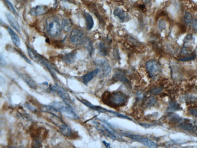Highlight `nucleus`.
Listing matches in <instances>:
<instances>
[{
    "instance_id": "393cba45",
    "label": "nucleus",
    "mask_w": 197,
    "mask_h": 148,
    "mask_svg": "<svg viewBox=\"0 0 197 148\" xmlns=\"http://www.w3.org/2000/svg\"><path fill=\"white\" fill-rule=\"evenodd\" d=\"M184 23L187 25H190L193 22L192 16L189 12L187 11L185 12L184 17Z\"/></svg>"
},
{
    "instance_id": "2eb2a0df",
    "label": "nucleus",
    "mask_w": 197,
    "mask_h": 148,
    "mask_svg": "<svg viewBox=\"0 0 197 148\" xmlns=\"http://www.w3.org/2000/svg\"><path fill=\"white\" fill-rule=\"evenodd\" d=\"M76 57V51H74L69 54L64 55L62 57V60L66 63L71 64L74 62Z\"/></svg>"
},
{
    "instance_id": "7c9ffc66",
    "label": "nucleus",
    "mask_w": 197,
    "mask_h": 148,
    "mask_svg": "<svg viewBox=\"0 0 197 148\" xmlns=\"http://www.w3.org/2000/svg\"><path fill=\"white\" fill-rule=\"evenodd\" d=\"M195 58V56H191V57H184L181 59H179V61H190L194 60Z\"/></svg>"
},
{
    "instance_id": "4be33fe9",
    "label": "nucleus",
    "mask_w": 197,
    "mask_h": 148,
    "mask_svg": "<svg viewBox=\"0 0 197 148\" xmlns=\"http://www.w3.org/2000/svg\"><path fill=\"white\" fill-rule=\"evenodd\" d=\"M181 109L180 105L176 101H170L167 109V112H173Z\"/></svg>"
},
{
    "instance_id": "423d86ee",
    "label": "nucleus",
    "mask_w": 197,
    "mask_h": 148,
    "mask_svg": "<svg viewBox=\"0 0 197 148\" xmlns=\"http://www.w3.org/2000/svg\"><path fill=\"white\" fill-rule=\"evenodd\" d=\"M124 135H125L126 136L130 138L131 139H132L134 140L137 141L142 144H143L144 145L150 147H155L157 146V144L154 142L153 141L141 136V135H133V134H130V133H124Z\"/></svg>"
},
{
    "instance_id": "6ab92c4d",
    "label": "nucleus",
    "mask_w": 197,
    "mask_h": 148,
    "mask_svg": "<svg viewBox=\"0 0 197 148\" xmlns=\"http://www.w3.org/2000/svg\"><path fill=\"white\" fill-rule=\"evenodd\" d=\"M84 17H85V20L86 21L87 29V30L90 31L93 28V27L94 26V21H93V18H92V15L87 12L84 13Z\"/></svg>"
},
{
    "instance_id": "f704fd0d",
    "label": "nucleus",
    "mask_w": 197,
    "mask_h": 148,
    "mask_svg": "<svg viewBox=\"0 0 197 148\" xmlns=\"http://www.w3.org/2000/svg\"><path fill=\"white\" fill-rule=\"evenodd\" d=\"M6 61L4 58V57H3V55L1 54V66H4L6 65Z\"/></svg>"
},
{
    "instance_id": "f8f14e48",
    "label": "nucleus",
    "mask_w": 197,
    "mask_h": 148,
    "mask_svg": "<svg viewBox=\"0 0 197 148\" xmlns=\"http://www.w3.org/2000/svg\"><path fill=\"white\" fill-rule=\"evenodd\" d=\"M114 15L117 17L121 22H126L129 20V15L124 12L123 10L120 9V8H117L114 10Z\"/></svg>"
},
{
    "instance_id": "5701e85b",
    "label": "nucleus",
    "mask_w": 197,
    "mask_h": 148,
    "mask_svg": "<svg viewBox=\"0 0 197 148\" xmlns=\"http://www.w3.org/2000/svg\"><path fill=\"white\" fill-rule=\"evenodd\" d=\"M61 27L64 31L66 32L70 31L72 27L70 21L68 19H63L61 23Z\"/></svg>"
},
{
    "instance_id": "c85d7f7f",
    "label": "nucleus",
    "mask_w": 197,
    "mask_h": 148,
    "mask_svg": "<svg viewBox=\"0 0 197 148\" xmlns=\"http://www.w3.org/2000/svg\"><path fill=\"white\" fill-rule=\"evenodd\" d=\"M163 89L161 87H155V88H153V89H152L150 90V92L152 94H153L155 95H157V94H159L161 91H162Z\"/></svg>"
},
{
    "instance_id": "cd10ccee",
    "label": "nucleus",
    "mask_w": 197,
    "mask_h": 148,
    "mask_svg": "<svg viewBox=\"0 0 197 148\" xmlns=\"http://www.w3.org/2000/svg\"><path fill=\"white\" fill-rule=\"evenodd\" d=\"M158 27H159V29L161 30V31H163L164 29H166V23L163 20H160L158 23Z\"/></svg>"
},
{
    "instance_id": "1a4fd4ad",
    "label": "nucleus",
    "mask_w": 197,
    "mask_h": 148,
    "mask_svg": "<svg viewBox=\"0 0 197 148\" xmlns=\"http://www.w3.org/2000/svg\"><path fill=\"white\" fill-rule=\"evenodd\" d=\"M84 104H85L86 106H87V107H89V108L92 109H93V110H95L96 111H98V112H108V113H113L114 115H115L116 116L118 117H121V118H126V119H128V120H132V119L127 116H125V115H123L122 114H120V113H118L117 112H113V111H111V110H108L105 108H103V107H100V106H94L93 104H92L91 103H90L89 101H86V100H80Z\"/></svg>"
},
{
    "instance_id": "dca6fc26",
    "label": "nucleus",
    "mask_w": 197,
    "mask_h": 148,
    "mask_svg": "<svg viewBox=\"0 0 197 148\" xmlns=\"http://www.w3.org/2000/svg\"><path fill=\"white\" fill-rule=\"evenodd\" d=\"M6 18L8 20V21L11 26L16 30L18 32H20V27L18 23L15 19V18L10 14H6Z\"/></svg>"
},
{
    "instance_id": "4468645a",
    "label": "nucleus",
    "mask_w": 197,
    "mask_h": 148,
    "mask_svg": "<svg viewBox=\"0 0 197 148\" xmlns=\"http://www.w3.org/2000/svg\"><path fill=\"white\" fill-rule=\"evenodd\" d=\"M59 128L61 133L66 136H71L73 135V130L71 127L64 123L61 124Z\"/></svg>"
},
{
    "instance_id": "0eeeda50",
    "label": "nucleus",
    "mask_w": 197,
    "mask_h": 148,
    "mask_svg": "<svg viewBox=\"0 0 197 148\" xmlns=\"http://www.w3.org/2000/svg\"><path fill=\"white\" fill-rule=\"evenodd\" d=\"M84 34L82 31L78 29H74L71 32L69 40L72 44L75 45H79L84 42Z\"/></svg>"
},
{
    "instance_id": "bb28decb",
    "label": "nucleus",
    "mask_w": 197,
    "mask_h": 148,
    "mask_svg": "<svg viewBox=\"0 0 197 148\" xmlns=\"http://www.w3.org/2000/svg\"><path fill=\"white\" fill-rule=\"evenodd\" d=\"M3 1L5 2V4L7 5V6L9 8V9L14 13V14H17V12H16V11H15V8H14V7L13 6V5H12V3L9 2V1H8V0H3Z\"/></svg>"
},
{
    "instance_id": "f3484780",
    "label": "nucleus",
    "mask_w": 197,
    "mask_h": 148,
    "mask_svg": "<svg viewBox=\"0 0 197 148\" xmlns=\"http://www.w3.org/2000/svg\"><path fill=\"white\" fill-rule=\"evenodd\" d=\"M8 33L9 34V35L14 43V44L17 46L19 47L20 46V40L19 37L17 35V34L14 32V30H12L11 28L8 29Z\"/></svg>"
},
{
    "instance_id": "39448f33",
    "label": "nucleus",
    "mask_w": 197,
    "mask_h": 148,
    "mask_svg": "<svg viewBox=\"0 0 197 148\" xmlns=\"http://www.w3.org/2000/svg\"><path fill=\"white\" fill-rule=\"evenodd\" d=\"M95 64L98 66V69H99V72L101 71L102 77H106L110 74L111 66L106 60L98 59L95 61Z\"/></svg>"
},
{
    "instance_id": "f257e3e1",
    "label": "nucleus",
    "mask_w": 197,
    "mask_h": 148,
    "mask_svg": "<svg viewBox=\"0 0 197 148\" xmlns=\"http://www.w3.org/2000/svg\"><path fill=\"white\" fill-rule=\"evenodd\" d=\"M102 100L105 104L112 107H118L124 106L128 101V97L121 92H106L102 96Z\"/></svg>"
},
{
    "instance_id": "20e7f679",
    "label": "nucleus",
    "mask_w": 197,
    "mask_h": 148,
    "mask_svg": "<svg viewBox=\"0 0 197 148\" xmlns=\"http://www.w3.org/2000/svg\"><path fill=\"white\" fill-rule=\"evenodd\" d=\"M147 71L152 79H156L161 72V67L160 63L154 60L148 61L146 64Z\"/></svg>"
},
{
    "instance_id": "aec40b11",
    "label": "nucleus",
    "mask_w": 197,
    "mask_h": 148,
    "mask_svg": "<svg viewBox=\"0 0 197 148\" xmlns=\"http://www.w3.org/2000/svg\"><path fill=\"white\" fill-rule=\"evenodd\" d=\"M157 103V100L154 97H150L147 98L144 102L143 105L146 108H150L154 106Z\"/></svg>"
},
{
    "instance_id": "c756f323",
    "label": "nucleus",
    "mask_w": 197,
    "mask_h": 148,
    "mask_svg": "<svg viewBox=\"0 0 197 148\" xmlns=\"http://www.w3.org/2000/svg\"><path fill=\"white\" fill-rule=\"evenodd\" d=\"M25 106L26 107V108H27L28 109H29L30 110H31L32 112H35V111L37 110V109L34 106H33L32 104H29L28 103H26L25 104Z\"/></svg>"
},
{
    "instance_id": "a211bd4d",
    "label": "nucleus",
    "mask_w": 197,
    "mask_h": 148,
    "mask_svg": "<svg viewBox=\"0 0 197 148\" xmlns=\"http://www.w3.org/2000/svg\"><path fill=\"white\" fill-rule=\"evenodd\" d=\"M21 78L32 89H36L37 88V85L36 83L29 76L24 75V74H21L20 75Z\"/></svg>"
},
{
    "instance_id": "7ed1b4c3",
    "label": "nucleus",
    "mask_w": 197,
    "mask_h": 148,
    "mask_svg": "<svg viewBox=\"0 0 197 148\" xmlns=\"http://www.w3.org/2000/svg\"><path fill=\"white\" fill-rule=\"evenodd\" d=\"M46 31L52 37H58L61 31V26L59 21L55 18L48 20L46 24Z\"/></svg>"
},
{
    "instance_id": "72a5a7b5",
    "label": "nucleus",
    "mask_w": 197,
    "mask_h": 148,
    "mask_svg": "<svg viewBox=\"0 0 197 148\" xmlns=\"http://www.w3.org/2000/svg\"><path fill=\"white\" fill-rule=\"evenodd\" d=\"M192 26H193V29L197 32V20H193L192 22Z\"/></svg>"
},
{
    "instance_id": "473e14b6",
    "label": "nucleus",
    "mask_w": 197,
    "mask_h": 148,
    "mask_svg": "<svg viewBox=\"0 0 197 148\" xmlns=\"http://www.w3.org/2000/svg\"><path fill=\"white\" fill-rule=\"evenodd\" d=\"M144 98V95L141 92H138L137 95V99L138 101H141L142 100V99Z\"/></svg>"
},
{
    "instance_id": "9b49d317",
    "label": "nucleus",
    "mask_w": 197,
    "mask_h": 148,
    "mask_svg": "<svg viewBox=\"0 0 197 148\" xmlns=\"http://www.w3.org/2000/svg\"><path fill=\"white\" fill-rule=\"evenodd\" d=\"M47 11H48V8L46 6L41 5L32 8L30 10L29 13L32 16H40L46 14Z\"/></svg>"
},
{
    "instance_id": "c9c22d12",
    "label": "nucleus",
    "mask_w": 197,
    "mask_h": 148,
    "mask_svg": "<svg viewBox=\"0 0 197 148\" xmlns=\"http://www.w3.org/2000/svg\"><path fill=\"white\" fill-rule=\"evenodd\" d=\"M103 143L105 144V146H106L107 147H111V146H110L111 144H110L109 143H106V142L105 141H103Z\"/></svg>"
},
{
    "instance_id": "2f4dec72",
    "label": "nucleus",
    "mask_w": 197,
    "mask_h": 148,
    "mask_svg": "<svg viewBox=\"0 0 197 148\" xmlns=\"http://www.w3.org/2000/svg\"><path fill=\"white\" fill-rule=\"evenodd\" d=\"M189 112L191 115L197 117V109H190L189 110Z\"/></svg>"
},
{
    "instance_id": "ddd939ff",
    "label": "nucleus",
    "mask_w": 197,
    "mask_h": 148,
    "mask_svg": "<svg viewBox=\"0 0 197 148\" xmlns=\"http://www.w3.org/2000/svg\"><path fill=\"white\" fill-rule=\"evenodd\" d=\"M98 73H99V69H95L90 72H89L88 74H86L85 75H84L82 77V82L87 84L88 83H89L95 77H96Z\"/></svg>"
},
{
    "instance_id": "9d476101",
    "label": "nucleus",
    "mask_w": 197,
    "mask_h": 148,
    "mask_svg": "<svg viewBox=\"0 0 197 148\" xmlns=\"http://www.w3.org/2000/svg\"><path fill=\"white\" fill-rule=\"evenodd\" d=\"M178 124L179 126L184 130L197 132V123L194 121L190 120H186L184 121L183 118H181Z\"/></svg>"
},
{
    "instance_id": "f03ea898",
    "label": "nucleus",
    "mask_w": 197,
    "mask_h": 148,
    "mask_svg": "<svg viewBox=\"0 0 197 148\" xmlns=\"http://www.w3.org/2000/svg\"><path fill=\"white\" fill-rule=\"evenodd\" d=\"M50 105L53 106L59 112H61V113L66 116L67 118L72 119L79 118L78 115L74 112V110L70 107L71 106L67 104L66 103L55 101L51 103Z\"/></svg>"
},
{
    "instance_id": "412c9836",
    "label": "nucleus",
    "mask_w": 197,
    "mask_h": 148,
    "mask_svg": "<svg viewBox=\"0 0 197 148\" xmlns=\"http://www.w3.org/2000/svg\"><path fill=\"white\" fill-rule=\"evenodd\" d=\"M114 78H115L116 80V81H122V82L128 83V80L126 78L125 74L123 72H122L121 71H118L115 72Z\"/></svg>"
},
{
    "instance_id": "a878e982",
    "label": "nucleus",
    "mask_w": 197,
    "mask_h": 148,
    "mask_svg": "<svg viewBox=\"0 0 197 148\" xmlns=\"http://www.w3.org/2000/svg\"><path fill=\"white\" fill-rule=\"evenodd\" d=\"M183 98L184 101H186V103H193L197 101V97L190 94L186 95Z\"/></svg>"
},
{
    "instance_id": "6e6552de",
    "label": "nucleus",
    "mask_w": 197,
    "mask_h": 148,
    "mask_svg": "<svg viewBox=\"0 0 197 148\" xmlns=\"http://www.w3.org/2000/svg\"><path fill=\"white\" fill-rule=\"evenodd\" d=\"M50 89L52 92H55L63 100L64 103H67L70 106L72 105V100L70 98V96L64 89L59 86L52 85L50 86Z\"/></svg>"
},
{
    "instance_id": "b1692460",
    "label": "nucleus",
    "mask_w": 197,
    "mask_h": 148,
    "mask_svg": "<svg viewBox=\"0 0 197 148\" xmlns=\"http://www.w3.org/2000/svg\"><path fill=\"white\" fill-rule=\"evenodd\" d=\"M98 50H99V52L102 56H106L108 54V51L105 45L103 43H100L99 45H98Z\"/></svg>"
}]
</instances>
